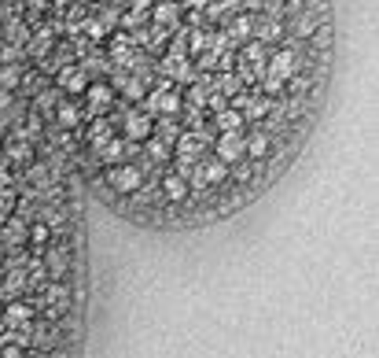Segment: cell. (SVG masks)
I'll use <instances>...</instances> for the list:
<instances>
[{"label":"cell","instance_id":"obj_1","mask_svg":"<svg viewBox=\"0 0 379 358\" xmlns=\"http://www.w3.org/2000/svg\"><path fill=\"white\" fill-rule=\"evenodd\" d=\"M180 104H185V96L173 89V82H159L151 93H144V107H148L144 114H151V119H155V114H159V119H162V114H177Z\"/></svg>","mask_w":379,"mask_h":358},{"label":"cell","instance_id":"obj_2","mask_svg":"<svg viewBox=\"0 0 379 358\" xmlns=\"http://www.w3.org/2000/svg\"><path fill=\"white\" fill-rule=\"evenodd\" d=\"M298 52L291 45H280L277 52H269V59H265V74H272V78H280V82H291L295 74H298Z\"/></svg>","mask_w":379,"mask_h":358},{"label":"cell","instance_id":"obj_3","mask_svg":"<svg viewBox=\"0 0 379 358\" xmlns=\"http://www.w3.org/2000/svg\"><path fill=\"white\" fill-rule=\"evenodd\" d=\"M107 181L114 193H137V188L144 185V174L137 170L133 163H118V166H111L107 170Z\"/></svg>","mask_w":379,"mask_h":358},{"label":"cell","instance_id":"obj_4","mask_svg":"<svg viewBox=\"0 0 379 358\" xmlns=\"http://www.w3.org/2000/svg\"><path fill=\"white\" fill-rule=\"evenodd\" d=\"M56 85H59V93L82 96L88 89V74H85V67H77V63H63V67L56 70Z\"/></svg>","mask_w":379,"mask_h":358},{"label":"cell","instance_id":"obj_5","mask_svg":"<svg viewBox=\"0 0 379 358\" xmlns=\"http://www.w3.org/2000/svg\"><path fill=\"white\" fill-rule=\"evenodd\" d=\"M214 156L225 163V166L243 163V159H247V156H243V133H221V137L214 140Z\"/></svg>","mask_w":379,"mask_h":358},{"label":"cell","instance_id":"obj_6","mask_svg":"<svg viewBox=\"0 0 379 358\" xmlns=\"http://www.w3.org/2000/svg\"><path fill=\"white\" fill-rule=\"evenodd\" d=\"M85 100H88V114H93V119H103V111L111 107V85L107 82H93L85 89Z\"/></svg>","mask_w":379,"mask_h":358},{"label":"cell","instance_id":"obj_7","mask_svg":"<svg viewBox=\"0 0 379 358\" xmlns=\"http://www.w3.org/2000/svg\"><path fill=\"white\" fill-rule=\"evenodd\" d=\"M129 151H137V144H133V140H107V144H100L96 148V156L103 159V163H111V166H118V163H125V156H129Z\"/></svg>","mask_w":379,"mask_h":358},{"label":"cell","instance_id":"obj_8","mask_svg":"<svg viewBox=\"0 0 379 358\" xmlns=\"http://www.w3.org/2000/svg\"><path fill=\"white\" fill-rule=\"evenodd\" d=\"M229 174H232V166H225L217 156H210V159H203V163H199V177H203V185H225V181H229Z\"/></svg>","mask_w":379,"mask_h":358},{"label":"cell","instance_id":"obj_9","mask_svg":"<svg viewBox=\"0 0 379 358\" xmlns=\"http://www.w3.org/2000/svg\"><path fill=\"white\" fill-rule=\"evenodd\" d=\"M122 130H125V137H129V140H148V137H151V130H155V122H151V114H137V111H129Z\"/></svg>","mask_w":379,"mask_h":358},{"label":"cell","instance_id":"obj_10","mask_svg":"<svg viewBox=\"0 0 379 358\" xmlns=\"http://www.w3.org/2000/svg\"><path fill=\"white\" fill-rule=\"evenodd\" d=\"M272 151V137L265 130H254L251 137H243V156L247 159H265Z\"/></svg>","mask_w":379,"mask_h":358},{"label":"cell","instance_id":"obj_11","mask_svg":"<svg viewBox=\"0 0 379 358\" xmlns=\"http://www.w3.org/2000/svg\"><path fill=\"white\" fill-rule=\"evenodd\" d=\"M151 19H155V27H177L180 22V4L177 0H159V4H151Z\"/></svg>","mask_w":379,"mask_h":358},{"label":"cell","instance_id":"obj_12","mask_svg":"<svg viewBox=\"0 0 379 358\" xmlns=\"http://www.w3.org/2000/svg\"><path fill=\"white\" fill-rule=\"evenodd\" d=\"M188 193H192V185H188L180 174H166V177H162V196H166L169 203H185Z\"/></svg>","mask_w":379,"mask_h":358},{"label":"cell","instance_id":"obj_13","mask_svg":"<svg viewBox=\"0 0 379 358\" xmlns=\"http://www.w3.org/2000/svg\"><path fill=\"white\" fill-rule=\"evenodd\" d=\"M30 318H33V306L30 303H8L4 306V325L8 329H26V325H30Z\"/></svg>","mask_w":379,"mask_h":358},{"label":"cell","instance_id":"obj_14","mask_svg":"<svg viewBox=\"0 0 379 358\" xmlns=\"http://www.w3.org/2000/svg\"><path fill=\"white\" fill-rule=\"evenodd\" d=\"M210 93H225V100H232L236 93H243V85L236 78V70H221L217 78L210 82Z\"/></svg>","mask_w":379,"mask_h":358},{"label":"cell","instance_id":"obj_15","mask_svg":"<svg viewBox=\"0 0 379 358\" xmlns=\"http://www.w3.org/2000/svg\"><path fill=\"white\" fill-rule=\"evenodd\" d=\"M214 122H217L221 133H243V114L236 107H221Z\"/></svg>","mask_w":379,"mask_h":358},{"label":"cell","instance_id":"obj_16","mask_svg":"<svg viewBox=\"0 0 379 358\" xmlns=\"http://www.w3.org/2000/svg\"><path fill=\"white\" fill-rule=\"evenodd\" d=\"M45 306H59V311H67V306H70V288L59 285V281L45 285Z\"/></svg>","mask_w":379,"mask_h":358},{"label":"cell","instance_id":"obj_17","mask_svg":"<svg viewBox=\"0 0 379 358\" xmlns=\"http://www.w3.org/2000/svg\"><path fill=\"white\" fill-rule=\"evenodd\" d=\"M56 122L63 126V130H74V126L82 122V107H77L74 100H63V104L56 107Z\"/></svg>","mask_w":379,"mask_h":358},{"label":"cell","instance_id":"obj_18","mask_svg":"<svg viewBox=\"0 0 379 358\" xmlns=\"http://www.w3.org/2000/svg\"><path fill=\"white\" fill-rule=\"evenodd\" d=\"M45 266H48V270L56 274V277H63V274L70 270V255L63 251V248H48V255H45Z\"/></svg>","mask_w":379,"mask_h":358},{"label":"cell","instance_id":"obj_19","mask_svg":"<svg viewBox=\"0 0 379 358\" xmlns=\"http://www.w3.org/2000/svg\"><path fill=\"white\" fill-rule=\"evenodd\" d=\"M229 41H251V37H254V19L251 15H236V19H232V27H229Z\"/></svg>","mask_w":379,"mask_h":358},{"label":"cell","instance_id":"obj_20","mask_svg":"<svg viewBox=\"0 0 379 358\" xmlns=\"http://www.w3.org/2000/svg\"><path fill=\"white\" fill-rule=\"evenodd\" d=\"M169 82H177V85H192V82H195V63H192V59H177V63H173V70H169Z\"/></svg>","mask_w":379,"mask_h":358},{"label":"cell","instance_id":"obj_21","mask_svg":"<svg viewBox=\"0 0 379 358\" xmlns=\"http://www.w3.org/2000/svg\"><path fill=\"white\" fill-rule=\"evenodd\" d=\"M19 85H22V70L15 63H0V89L11 93V89H19Z\"/></svg>","mask_w":379,"mask_h":358},{"label":"cell","instance_id":"obj_22","mask_svg":"<svg viewBox=\"0 0 379 358\" xmlns=\"http://www.w3.org/2000/svg\"><path fill=\"white\" fill-rule=\"evenodd\" d=\"M26 332H30V343H33L37 351H48L52 343H56V336H52V332H48V325H30Z\"/></svg>","mask_w":379,"mask_h":358},{"label":"cell","instance_id":"obj_23","mask_svg":"<svg viewBox=\"0 0 379 358\" xmlns=\"http://www.w3.org/2000/svg\"><path fill=\"white\" fill-rule=\"evenodd\" d=\"M206 48H210V33H206V30H188V52L203 56Z\"/></svg>","mask_w":379,"mask_h":358},{"label":"cell","instance_id":"obj_24","mask_svg":"<svg viewBox=\"0 0 379 358\" xmlns=\"http://www.w3.org/2000/svg\"><path fill=\"white\" fill-rule=\"evenodd\" d=\"M173 144H177V156L195 159V151H199V137H195V133H180V137L173 140Z\"/></svg>","mask_w":379,"mask_h":358},{"label":"cell","instance_id":"obj_25","mask_svg":"<svg viewBox=\"0 0 379 358\" xmlns=\"http://www.w3.org/2000/svg\"><path fill=\"white\" fill-rule=\"evenodd\" d=\"M88 140H93V148L107 144V140H111V126L103 119H93V126H88Z\"/></svg>","mask_w":379,"mask_h":358},{"label":"cell","instance_id":"obj_26","mask_svg":"<svg viewBox=\"0 0 379 358\" xmlns=\"http://www.w3.org/2000/svg\"><path fill=\"white\" fill-rule=\"evenodd\" d=\"M188 30H177L173 33V41H169V56L166 59H188Z\"/></svg>","mask_w":379,"mask_h":358},{"label":"cell","instance_id":"obj_27","mask_svg":"<svg viewBox=\"0 0 379 358\" xmlns=\"http://www.w3.org/2000/svg\"><path fill=\"white\" fill-rule=\"evenodd\" d=\"M188 100H192V107H203L206 100H210V82H192Z\"/></svg>","mask_w":379,"mask_h":358},{"label":"cell","instance_id":"obj_28","mask_svg":"<svg viewBox=\"0 0 379 358\" xmlns=\"http://www.w3.org/2000/svg\"><path fill=\"white\" fill-rule=\"evenodd\" d=\"M22 240H26V225L19 218H11L4 229V244H22Z\"/></svg>","mask_w":379,"mask_h":358},{"label":"cell","instance_id":"obj_29","mask_svg":"<svg viewBox=\"0 0 379 358\" xmlns=\"http://www.w3.org/2000/svg\"><path fill=\"white\" fill-rule=\"evenodd\" d=\"M111 59L114 63H129V37H114V41H111Z\"/></svg>","mask_w":379,"mask_h":358},{"label":"cell","instance_id":"obj_30","mask_svg":"<svg viewBox=\"0 0 379 358\" xmlns=\"http://www.w3.org/2000/svg\"><path fill=\"white\" fill-rule=\"evenodd\" d=\"M284 85H287V82H280V78H272V74H261V93H265L269 100H277V96L284 93Z\"/></svg>","mask_w":379,"mask_h":358},{"label":"cell","instance_id":"obj_31","mask_svg":"<svg viewBox=\"0 0 379 358\" xmlns=\"http://www.w3.org/2000/svg\"><path fill=\"white\" fill-rule=\"evenodd\" d=\"M8 159H15V163H30V144L19 137V140H11L8 144Z\"/></svg>","mask_w":379,"mask_h":358},{"label":"cell","instance_id":"obj_32","mask_svg":"<svg viewBox=\"0 0 379 358\" xmlns=\"http://www.w3.org/2000/svg\"><path fill=\"white\" fill-rule=\"evenodd\" d=\"M41 225H48V229H63V225H67V218H63L56 207H52V211L45 207V211H41Z\"/></svg>","mask_w":379,"mask_h":358},{"label":"cell","instance_id":"obj_33","mask_svg":"<svg viewBox=\"0 0 379 358\" xmlns=\"http://www.w3.org/2000/svg\"><path fill=\"white\" fill-rule=\"evenodd\" d=\"M277 33H280V22H277V19H261V30H258L261 41H272Z\"/></svg>","mask_w":379,"mask_h":358},{"label":"cell","instance_id":"obj_34","mask_svg":"<svg viewBox=\"0 0 379 358\" xmlns=\"http://www.w3.org/2000/svg\"><path fill=\"white\" fill-rule=\"evenodd\" d=\"M11 207H15V188H0V218H8Z\"/></svg>","mask_w":379,"mask_h":358},{"label":"cell","instance_id":"obj_35","mask_svg":"<svg viewBox=\"0 0 379 358\" xmlns=\"http://www.w3.org/2000/svg\"><path fill=\"white\" fill-rule=\"evenodd\" d=\"M26 237H30V240H33V244H37V248H41V244H48V225H41V222H37L33 229H26Z\"/></svg>","mask_w":379,"mask_h":358},{"label":"cell","instance_id":"obj_36","mask_svg":"<svg viewBox=\"0 0 379 358\" xmlns=\"http://www.w3.org/2000/svg\"><path fill=\"white\" fill-rule=\"evenodd\" d=\"M295 30H298V37H313V15H298Z\"/></svg>","mask_w":379,"mask_h":358},{"label":"cell","instance_id":"obj_37","mask_svg":"<svg viewBox=\"0 0 379 358\" xmlns=\"http://www.w3.org/2000/svg\"><path fill=\"white\" fill-rule=\"evenodd\" d=\"M236 8H240V0H217V4L210 8V15L217 19V15H221V11H236Z\"/></svg>","mask_w":379,"mask_h":358},{"label":"cell","instance_id":"obj_38","mask_svg":"<svg viewBox=\"0 0 379 358\" xmlns=\"http://www.w3.org/2000/svg\"><path fill=\"white\" fill-rule=\"evenodd\" d=\"M56 93H41V96H37V107H41V111H52V107H56Z\"/></svg>","mask_w":379,"mask_h":358},{"label":"cell","instance_id":"obj_39","mask_svg":"<svg viewBox=\"0 0 379 358\" xmlns=\"http://www.w3.org/2000/svg\"><path fill=\"white\" fill-rule=\"evenodd\" d=\"M19 56V48H11V45H0V63H15Z\"/></svg>","mask_w":379,"mask_h":358},{"label":"cell","instance_id":"obj_40","mask_svg":"<svg viewBox=\"0 0 379 358\" xmlns=\"http://www.w3.org/2000/svg\"><path fill=\"white\" fill-rule=\"evenodd\" d=\"M0 358H22V351L15 348V343H4V351H0Z\"/></svg>","mask_w":379,"mask_h":358},{"label":"cell","instance_id":"obj_41","mask_svg":"<svg viewBox=\"0 0 379 358\" xmlns=\"http://www.w3.org/2000/svg\"><path fill=\"white\" fill-rule=\"evenodd\" d=\"M247 11H265V0H240Z\"/></svg>","mask_w":379,"mask_h":358},{"label":"cell","instance_id":"obj_42","mask_svg":"<svg viewBox=\"0 0 379 358\" xmlns=\"http://www.w3.org/2000/svg\"><path fill=\"white\" fill-rule=\"evenodd\" d=\"M88 33H93V37H96V41H100V37H103V33H107V27H103V22H88Z\"/></svg>","mask_w":379,"mask_h":358},{"label":"cell","instance_id":"obj_43","mask_svg":"<svg viewBox=\"0 0 379 358\" xmlns=\"http://www.w3.org/2000/svg\"><path fill=\"white\" fill-rule=\"evenodd\" d=\"M11 107V93H4V89H0V111H8Z\"/></svg>","mask_w":379,"mask_h":358},{"label":"cell","instance_id":"obj_44","mask_svg":"<svg viewBox=\"0 0 379 358\" xmlns=\"http://www.w3.org/2000/svg\"><path fill=\"white\" fill-rule=\"evenodd\" d=\"M185 4H188V8H206L210 0H185Z\"/></svg>","mask_w":379,"mask_h":358},{"label":"cell","instance_id":"obj_45","mask_svg":"<svg viewBox=\"0 0 379 358\" xmlns=\"http://www.w3.org/2000/svg\"><path fill=\"white\" fill-rule=\"evenodd\" d=\"M30 358H56V355H52V351H33Z\"/></svg>","mask_w":379,"mask_h":358},{"label":"cell","instance_id":"obj_46","mask_svg":"<svg viewBox=\"0 0 379 358\" xmlns=\"http://www.w3.org/2000/svg\"><path fill=\"white\" fill-rule=\"evenodd\" d=\"M0 259H4V244H0Z\"/></svg>","mask_w":379,"mask_h":358},{"label":"cell","instance_id":"obj_47","mask_svg":"<svg viewBox=\"0 0 379 358\" xmlns=\"http://www.w3.org/2000/svg\"><path fill=\"white\" fill-rule=\"evenodd\" d=\"M148 4H159V0H148Z\"/></svg>","mask_w":379,"mask_h":358},{"label":"cell","instance_id":"obj_48","mask_svg":"<svg viewBox=\"0 0 379 358\" xmlns=\"http://www.w3.org/2000/svg\"><path fill=\"white\" fill-rule=\"evenodd\" d=\"M100 4H111V0H100Z\"/></svg>","mask_w":379,"mask_h":358},{"label":"cell","instance_id":"obj_49","mask_svg":"<svg viewBox=\"0 0 379 358\" xmlns=\"http://www.w3.org/2000/svg\"><path fill=\"white\" fill-rule=\"evenodd\" d=\"M0 336H4V329H0Z\"/></svg>","mask_w":379,"mask_h":358}]
</instances>
